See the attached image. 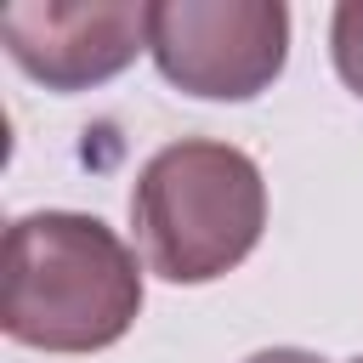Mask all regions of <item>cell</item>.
<instances>
[{"instance_id":"obj_1","label":"cell","mask_w":363,"mask_h":363,"mask_svg":"<svg viewBox=\"0 0 363 363\" xmlns=\"http://www.w3.org/2000/svg\"><path fill=\"white\" fill-rule=\"evenodd\" d=\"M142 312V272L125 238L79 210H34L6 227L0 329L40 352H102Z\"/></svg>"},{"instance_id":"obj_2","label":"cell","mask_w":363,"mask_h":363,"mask_svg":"<svg viewBox=\"0 0 363 363\" xmlns=\"http://www.w3.org/2000/svg\"><path fill=\"white\" fill-rule=\"evenodd\" d=\"M267 227L261 164L210 136H182L159 147L130 187V233L164 284H210L233 272Z\"/></svg>"},{"instance_id":"obj_3","label":"cell","mask_w":363,"mask_h":363,"mask_svg":"<svg viewBox=\"0 0 363 363\" xmlns=\"http://www.w3.org/2000/svg\"><path fill=\"white\" fill-rule=\"evenodd\" d=\"M147 51L187 96L250 102L284 74L289 11L278 0H159L147 6Z\"/></svg>"},{"instance_id":"obj_4","label":"cell","mask_w":363,"mask_h":363,"mask_svg":"<svg viewBox=\"0 0 363 363\" xmlns=\"http://www.w3.org/2000/svg\"><path fill=\"white\" fill-rule=\"evenodd\" d=\"M11 62L45 91H91L147 51V6L130 0H17L0 11Z\"/></svg>"},{"instance_id":"obj_5","label":"cell","mask_w":363,"mask_h":363,"mask_svg":"<svg viewBox=\"0 0 363 363\" xmlns=\"http://www.w3.org/2000/svg\"><path fill=\"white\" fill-rule=\"evenodd\" d=\"M329 51H335V74L346 79V91L363 102V0L335 6L329 23Z\"/></svg>"},{"instance_id":"obj_6","label":"cell","mask_w":363,"mask_h":363,"mask_svg":"<svg viewBox=\"0 0 363 363\" xmlns=\"http://www.w3.org/2000/svg\"><path fill=\"white\" fill-rule=\"evenodd\" d=\"M244 363H323V357L295 352V346H272V352H255V357H244Z\"/></svg>"},{"instance_id":"obj_7","label":"cell","mask_w":363,"mask_h":363,"mask_svg":"<svg viewBox=\"0 0 363 363\" xmlns=\"http://www.w3.org/2000/svg\"><path fill=\"white\" fill-rule=\"evenodd\" d=\"M352 363H363V357H352Z\"/></svg>"}]
</instances>
